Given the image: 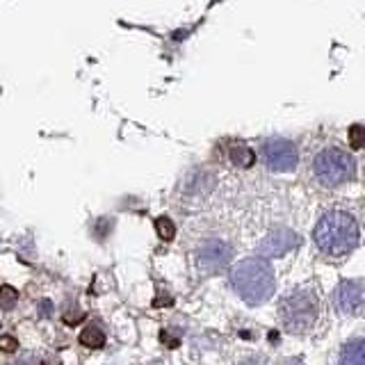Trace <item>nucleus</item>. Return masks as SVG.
Segmentation results:
<instances>
[{
  "instance_id": "16",
  "label": "nucleus",
  "mask_w": 365,
  "mask_h": 365,
  "mask_svg": "<svg viewBox=\"0 0 365 365\" xmlns=\"http://www.w3.org/2000/svg\"><path fill=\"white\" fill-rule=\"evenodd\" d=\"M9 365H39V361H34V356H32V354H26V356H21L19 361L9 363Z\"/></svg>"
},
{
  "instance_id": "4",
  "label": "nucleus",
  "mask_w": 365,
  "mask_h": 365,
  "mask_svg": "<svg viewBox=\"0 0 365 365\" xmlns=\"http://www.w3.org/2000/svg\"><path fill=\"white\" fill-rule=\"evenodd\" d=\"M313 176L324 187L345 185V182L356 176V163L342 148L327 146L313 158Z\"/></svg>"
},
{
  "instance_id": "17",
  "label": "nucleus",
  "mask_w": 365,
  "mask_h": 365,
  "mask_svg": "<svg viewBox=\"0 0 365 365\" xmlns=\"http://www.w3.org/2000/svg\"><path fill=\"white\" fill-rule=\"evenodd\" d=\"M237 365H267L262 359H258V356H249V359H242Z\"/></svg>"
},
{
  "instance_id": "12",
  "label": "nucleus",
  "mask_w": 365,
  "mask_h": 365,
  "mask_svg": "<svg viewBox=\"0 0 365 365\" xmlns=\"http://www.w3.org/2000/svg\"><path fill=\"white\" fill-rule=\"evenodd\" d=\"M155 231H158V235H160V240H165V242H171L174 240V235H176V226H174V222L169 220V217H158L155 220Z\"/></svg>"
},
{
  "instance_id": "10",
  "label": "nucleus",
  "mask_w": 365,
  "mask_h": 365,
  "mask_svg": "<svg viewBox=\"0 0 365 365\" xmlns=\"http://www.w3.org/2000/svg\"><path fill=\"white\" fill-rule=\"evenodd\" d=\"M80 345L87 347V349H103L106 347V331H103L98 324H87L83 331H80Z\"/></svg>"
},
{
  "instance_id": "15",
  "label": "nucleus",
  "mask_w": 365,
  "mask_h": 365,
  "mask_svg": "<svg viewBox=\"0 0 365 365\" xmlns=\"http://www.w3.org/2000/svg\"><path fill=\"white\" fill-rule=\"evenodd\" d=\"M0 349L11 354V351H16L19 349V340L14 336H0Z\"/></svg>"
},
{
  "instance_id": "6",
  "label": "nucleus",
  "mask_w": 365,
  "mask_h": 365,
  "mask_svg": "<svg viewBox=\"0 0 365 365\" xmlns=\"http://www.w3.org/2000/svg\"><path fill=\"white\" fill-rule=\"evenodd\" d=\"M231 260H233V247L224 242V240H208V242H203L197 249V256H194V262H197V269L201 274L222 272Z\"/></svg>"
},
{
  "instance_id": "18",
  "label": "nucleus",
  "mask_w": 365,
  "mask_h": 365,
  "mask_svg": "<svg viewBox=\"0 0 365 365\" xmlns=\"http://www.w3.org/2000/svg\"><path fill=\"white\" fill-rule=\"evenodd\" d=\"M39 365H62V361L57 359V356H43V359L39 361Z\"/></svg>"
},
{
  "instance_id": "2",
  "label": "nucleus",
  "mask_w": 365,
  "mask_h": 365,
  "mask_svg": "<svg viewBox=\"0 0 365 365\" xmlns=\"http://www.w3.org/2000/svg\"><path fill=\"white\" fill-rule=\"evenodd\" d=\"M231 285L242 302L251 306H260L269 302L277 290L272 265L262 258H247L237 262L231 272Z\"/></svg>"
},
{
  "instance_id": "11",
  "label": "nucleus",
  "mask_w": 365,
  "mask_h": 365,
  "mask_svg": "<svg viewBox=\"0 0 365 365\" xmlns=\"http://www.w3.org/2000/svg\"><path fill=\"white\" fill-rule=\"evenodd\" d=\"M228 160H231V165L247 169L256 163V153L251 151V146H247V144H233L228 148Z\"/></svg>"
},
{
  "instance_id": "1",
  "label": "nucleus",
  "mask_w": 365,
  "mask_h": 365,
  "mask_svg": "<svg viewBox=\"0 0 365 365\" xmlns=\"http://www.w3.org/2000/svg\"><path fill=\"white\" fill-rule=\"evenodd\" d=\"M359 224L349 212L342 210H329L317 220L313 228L315 247L322 251L324 256L342 258L359 245Z\"/></svg>"
},
{
  "instance_id": "3",
  "label": "nucleus",
  "mask_w": 365,
  "mask_h": 365,
  "mask_svg": "<svg viewBox=\"0 0 365 365\" xmlns=\"http://www.w3.org/2000/svg\"><path fill=\"white\" fill-rule=\"evenodd\" d=\"M279 317L281 324L292 331V334H306L313 329L319 317V299L313 290L299 288L292 290L279 302Z\"/></svg>"
},
{
  "instance_id": "8",
  "label": "nucleus",
  "mask_w": 365,
  "mask_h": 365,
  "mask_svg": "<svg viewBox=\"0 0 365 365\" xmlns=\"http://www.w3.org/2000/svg\"><path fill=\"white\" fill-rule=\"evenodd\" d=\"M334 304L342 315H363L365 313V283L342 281L334 290Z\"/></svg>"
},
{
  "instance_id": "9",
  "label": "nucleus",
  "mask_w": 365,
  "mask_h": 365,
  "mask_svg": "<svg viewBox=\"0 0 365 365\" xmlns=\"http://www.w3.org/2000/svg\"><path fill=\"white\" fill-rule=\"evenodd\" d=\"M338 365H365V338H351L340 349Z\"/></svg>"
},
{
  "instance_id": "5",
  "label": "nucleus",
  "mask_w": 365,
  "mask_h": 365,
  "mask_svg": "<svg viewBox=\"0 0 365 365\" xmlns=\"http://www.w3.org/2000/svg\"><path fill=\"white\" fill-rule=\"evenodd\" d=\"M262 160H265L267 169L279 171V174H288V171H294L297 163H299V153H297V146L290 140L272 137L262 146Z\"/></svg>"
},
{
  "instance_id": "7",
  "label": "nucleus",
  "mask_w": 365,
  "mask_h": 365,
  "mask_svg": "<svg viewBox=\"0 0 365 365\" xmlns=\"http://www.w3.org/2000/svg\"><path fill=\"white\" fill-rule=\"evenodd\" d=\"M299 247V235L285 226H274L272 231L260 240V245L256 247L258 258H279L290 254L292 249Z\"/></svg>"
},
{
  "instance_id": "13",
  "label": "nucleus",
  "mask_w": 365,
  "mask_h": 365,
  "mask_svg": "<svg viewBox=\"0 0 365 365\" xmlns=\"http://www.w3.org/2000/svg\"><path fill=\"white\" fill-rule=\"evenodd\" d=\"M19 302V290L11 288V285H0V308L11 311Z\"/></svg>"
},
{
  "instance_id": "14",
  "label": "nucleus",
  "mask_w": 365,
  "mask_h": 365,
  "mask_svg": "<svg viewBox=\"0 0 365 365\" xmlns=\"http://www.w3.org/2000/svg\"><path fill=\"white\" fill-rule=\"evenodd\" d=\"M349 144H351V148H365V125H351Z\"/></svg>"
}]
</instances>
